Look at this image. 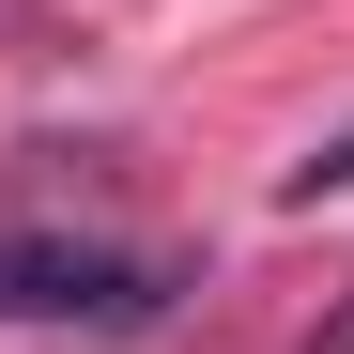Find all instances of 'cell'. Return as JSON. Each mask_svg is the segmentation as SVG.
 I'll list each match as a JSON object with an SVG mask.
<instances>
[{"instance_id": "obj_1", "label": "cell", "mask_w": 354, "mask_h": 354, "mask_svg": "<svg viewBox=\"0 0 354 354\" xmlns=\"http://www.w3.org/2000/svg\"><path fill=\"white\" fill-rule=\"evenodd\" d=\"M169 262L93 247V231H0V324H154Z\"/></svg>"}, {"instance_id": "obj_2", "label": "cell", "mask_w": 354, "mask_h": 354, "mask_svg": "<svg viewBox=\"0 0 354 354\" xmlns=\"http://www.w3.org/2000/svg\"><path fill=\"white\" fill-rule=\"evenodd\" d=\"M339 185H354V124H339V139H308V154L277 169V201H339Z\"/></svg>"}, {"instance_id": "obj_3", "label": "cell", "mask_w": 354, "mask_h": 354, "mask_svg": "<svg viewBox=\"0 0 354 354\" xmlns=\"http://www.w3.org/2000/svg\"><path fill=\"white\" fill-rule=\"evenodd\" d=\"M308 354H354V308H339V324H324V339H308Z\"/></svg>"}]
</instances>
